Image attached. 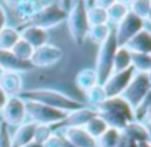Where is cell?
Returning a JSON list of instances; mask_svg holds the SVG:
<instances>
[{
  "instance_id": "obj_1",
  "label": "cell",
  "mask_w": 151,
  "mask_h": 147,
  "mask_svg": "<svg viewBox=\"0 0 151 147\" xmlns=\"http://www.w3.org/2000/svg\"><path fill=\"white\" fill-rule=\"evenodd\" d=\"M18 97H21L25 101H36L45 106H49L52 109L70 113L74 110L83 109L85 104L68 97L67 94L58 91V89H50V88H39V89H27L22 91Z\"/></svg>"
},
{
  "instance_id": "obj_2",
  "label": "cell",
  "mask_w": 151,
  "mask_h": 147,
  "mask_svg": "<svg viewBox=\"0 0 151 147\" xmlns=\"http://www.w3.org/2000/svg\"><path fill=\"white\" fill-rule=\"evenodd\" d=\"M95 112L108 125V128H116L120 131L127 123L135 120V114H133L132 107L122 97L107 98L102 104H99L95 109Z\"/></svg>"
},
{
  "instance_id": "obj_3",
  "label": "cell",
  "mask_w": 151,
  "mask_h": 147,
  "mask_svg": "<svg viewBox=\"0 0 151 147\" xmlns=\"http://www.w3.org/2000/svg\"><path fill=\"white\" fill-rule=\"evenodd\" d=\"M68 33L76 45H83L88 39L89 24L86 18V2H73L67 15Z\"/></svg>"
},
{
  "instance_id": "obj_4",
  "label": "cell",
  "mask_w": 151,
  "mask_h": 147,
  "mask_svg": "<svg viewBox=\"0 0 151 147\" xmlns=\"http://www.w3.org/2000/svg\"><path fill=\"white\" fill-rule=\"evenodd\" d=\"M67 15H68V9H65L62 3L50 2V3H45L43 8L25 25H34L47 31L49 28H53L62 24L64 21H67Z\"/></svg>"
},
{
  "instance_id": "obj_5",
  "label": "cell",
  "mask_w": 151,
  "mask_h": 147,
  "mask_svg": "<svg viewBox=\"0 0 151 147\" xmlns=\"http://www.w3.org/2000/svg\"><path fill=\"white\" fill-rule=\"evenodd\" d=\"M117 48L119 46H117L114 33L111 31V34L107 37V40L99 45L98 55H96V62H95L93 70L96 73L98 85H104V82L110 77L111 70H113V59H114V54H116Z\"/></svg>"
},
{
  "instance_id": "obj_6",
  "label": "cell",
  "mask_w": 151,
  "mask_h": 147,
  "mask_svg": "<svg viewBox=\"0 0 151 147\" xmlns=\"http://www.w3.org/2000/svg\"><path fill=\"white\" fill-rule=\"evenodd\" d=\"M150 91H151L150 75H145V73H135L132 80L127 85V88L124 89V92L120 97L132 107V110H135L147 97H150Z\"/></svg>"
},
{
  "instance_id": "obj_7",
  "label": "cell",
  "mask_w": 151,
  "mask_h": 147,
  "mask_svg": "<svg viewBox=\"0 0 151 147\" xmlns=\"http://www.w3.org/2000/svg\"><path fill=\"white\" fill-rule=\"evenodd\" d=\"M25 110H27V117L30 122L36 125H50L55 126L65 117V112L52 109L49 106L36 103V101H25Z\"/></svg>"
},
{
  "instance_id": "obj_8",
  "label": "cell",
  "mask_w": 151,
  "mask_h": 147,
  "mask_svg": "<svg viewBox=\"0 0 151 147\" xmlns=\"http://www.w3.org/2000/svg\"><path fill=\"white\" fill-rule=\"evenodd\" d=\"M148 24H150V21H142L141 18H138L129 12L123 18V21L119 25H116V30L113 31L117 46H124V43L129 39H132L136 33H139L142 28H148Z\"/></svg>"
},
{
  "instance_id": "obj_9",
  "label": "cell",
  "mask_w": 151,
  "mask_h": 147,
  "mask_svg": "<svg viewBox=\"0 0 151 147\" xmlns=\"http://www.w3.org/2000/svg\"><path fill=\"white\" fill-rule=\"evenodd\" d=\"M2 122L8 126H19L25 122L27 110H25V100L21 97H11L8 98L3 110L0 112Z\"/></svg>"
},
{
  "instance_id": "obj_10",
  "label": "cell",
  "mask_w": 151,
  "mask_h": 147,
  "mask_svg": "<svg viewBox=\"0 0 151 147\" xmlns=\"http://www.w3.org/2000/svg\"><path fill=\"white\" fill-rule=\"evenodd\" d=\"M62 56H64V52L58 45L46 43V45L34 49V52L30 58V62L33 67L45 68V67L55 65L56 62H59L62 59Z\"/></svg>"
},
{
  "instance_id": "obj_11",
  "label": "cell",
  "mask_w": 151,
  "mask_h": 147,
  "mask_svg": "<svg viewBox=\"0 0 151 147\" xmlns=\"http://www.w3.org/2000/svg\"><path fill=\"white\" fill-rule=\"evenodd\" d=\"M135 75L133 68H127L124 71H120V73H113V75H110V77L104 82L102 88L105 91V95L107 98H114V97H120L124 89L127 88L129 82L132 80Z\"/></svg>"
},
{
  "instance_id": "obj_12",
  "label": "cell",
  "mask_w": 151,
  "mask_h": 147,
  "mask_svg": "<svg viewBox=\"0 0 151 147\" xmlns=\"http://www.w3.org/2000/svg\"><path fill=\"white\" fill-rule=\"evenodd\" d=\"M96 116V112L88 106H85L83 109L74 110L65 114L64 120H61L58 125L53 126V129H62V128H83L92 117Z\"/></svg>"
},
{
  "instance_id": "obj_13",
  "label": "cell",
  "mask_w": 151,
  "mask_h": 147,
  "mask_svg": "<svg viewBox=\"0 0 151 147\" xmlns=\"http://www.w3.org/2000/svg\"><path fill=\"white\" fill-rule=\"evenodd\" d=\"M45 2H30V0H24V2H9L8 6L14 12L15 18L24 24L31 21V18L43 8Z\"/></svg>"
},
{
  "instance_id": "obj_14",
  "label": "cell",
  "mask_w": 151,
  "mask_h": 147,
  "mask_svg": "<svg viewBox=\"0 0 151 147\" xmlns=\"http://www.w3.org/2000/svg\"><path fill=\"white\" fill-rule=\"evenodd\" d=\"M58 132L74 147H96V140H93L85 128H62Z\"/></svg>"
},
{
  "instance_id": "obj_15",
  "label": "cell",
  "mask_w": 151,
  "mask_h": 147,
  "mask_svg": "<svg viewBox=\"0 0 151 147\" xmlns=\"http://www.w3.org/2000/svg\"><path fill=\"white\" fill-rule=\"evenodd\" d=\"M130 54H151V33L148 28H142L132 39H129L124 46Z\"/></svg>"
},
{
  "instance_id": "obj_16",
  "label": "cell",
  "mask_w": 151,
  "mask_h": 147,
  "mask_svg": "<svg viewBox=\"0 0 151 147\" xmlns=\"http://www.w3.org/2000/svg\"><path fill=\"white\" fill-rule=\"evenodd\" d=\"M0 67L5 71H14V73H25L34 68L30 61L18 59L11 51H0Z\"/></svg>"
},
{
  "instance_id": "obj_17",
  "label": "cell",
  "mask_w": 151,
  "mask_h": 147,
  "mask_svg": "<svg viewBox=\"0 0 151 147\" xmlns=\"http://www.w3.org/2000/svg\"><path fill=\"white\" fill-rule=\"evenodd\" d=\"M18 31H19V37L22 40H25L33 49H37V48L46 45L47 39H49V34L46 30L34 27V25H24Z\"/></svg>"
},
{
  "instance_id": "obj_18",
  "label": "cell",
  "mask_w": 151,
  "mask_h": 147,
  "mask_svg": "<svg viewBox=\"0 0 151 147\" xmlns=\"http://www.w3.org/2000/svg\"><path fill=\"white\" fill-rule=\"evenodd\" d=\"M0 89H2L8 98L18 97L22 92V77L19 73L5 71L0 76Z\"/></svg>"
},
{
  "instance_id": "obj_19",
  "label": "cell",
  "mask_w": 151,
  "mask_h": 147,
  "mask_svg": "<svg viewBox=\"0 0 151 147\" xmlns=\"http://www.w3.org/2000/svg\"><path fill=\"white\" fill-rule=\"evenodd\" d=\"M34 129H36V123L33 122H24L19 126H17L14 135L11 137L12 147H22L34 141Z\"/></svg>"
},
{
  "instance_id": "obj_20",
  "label": "cell",
  "mask_w": 151,
  "mask_h": 147,
  "mask_svg": "<svg viewBox=\"0 0 151 147\" xmlns=\"http://www.w3.org/2000/svg\"><path fill=\"white\" fill-rule=\"evenodd\" d=\"M122 134L124 137H127L129 140H132L133 143H136V144L150 141V128H147L144 123H141L138 120H133V122L127 123L122 129Z\"/></svg>"
},
{
  "instance_id": "obj_21",
  "label": "cell",
  "mask_w": 151,
  "mask_h": 147,
  "mask_svg": "<svg viewBox=\"0 0 151 147\" xmlns=\"http://www.w3.org/2000/svg\"><path fill=\"white\" fill-rule=\"evenodd\" d=\"M129 14V6L126 2H113L107 9V20L108 25H119L123 18Z\"/></svg>"
},
{
  "instance_id": "obj_22",
  "label": "cell",
  "mask_w": 151,
  "mask_h": 147,
  "mask_svg": "<svg viewBox=\"0 0 151 147\" xmlns=\"http://www.w3.org/2000/svg\"><path fill=\"white\" fill-rule=\"evenodd\" d=\"M76 85H77V88L83 92H86L91 88H93L95 85H98L95 70L93 68H82L77 73V76H76Z\"/></svg>"
},
{
  "instance_id": "obj_23",
  "label": "cell",
  "mask_w": 151,
  "mask_h": 147,
  "mask_svg": "<svg viewBox=\"0 0 151 147\" xmlns=\"http://www.w3.org/2000/svg\"><path fill=\"white\" fill-rule=\"evenodd\" d=\"M19 39V31L15 27L6 25L3 30H0V51H11Z\"/></svg>"
},
{
  "instance_id": "obj_24",
  "label": "cell",
  "mask_w": 151,
  "mask_h": 147,
  "mask_svg": "<svg viewBox=\"0 0 151 147\" xmlns=\"http://www.w3.org/2000/svg\"><path fill=\"white\" fill-rule=\"evenodd\" d=\"M86 18H88V24H89V27L108 24V20H107V11L102 9V8H98V6H95V5H89V3H86Z\"/></svg>"
},
{
  "instance_id": "obj_25",
  "label": "cell",
  "mask_w": 151,
  "mask_h": 147,
  "mask_svg": "<svg viewBox=\"0 0 151 147\" xmlns=\"http://www.w3.org/2000/svg\"><path fill=\"white\" fill-rule=\"evenodd\" d=\"M130 68V52L123 48L119 46L116 54H114V59H113V70H111V75L113 73H120Z\"/></svg>"
},
{
  "instance_id": "obj_26",
  "label": "cell",
  "mask_w": 151,
  "mask_h": 147,
  "mask_svg": "<svg viewBox=\"0 0 151 147\" xmlns=\"http://www.w3.org/2000/svg\"><path fill=\"white\" fill-rule=\"evenodd\" d=\"M130 67L135 73L150 75L151 70V54H130Z\"/></svg>"
},
{
  "instance_id": "obj_27",
  "label": "cell",
  "mask_w": 151,
  "mask_h": 147,
  "mask_svg": "<svg viewBox=\"0 0 151 147\" xmlns=\"http://www.w3.org/2000/svg\"><path fill=\"white\" fill-rule=\"evenodd\" d=\"M129 12L133 14L135 17L141 18L142 21H150V14H151V3L148 0H135V2L127 3Z\"/></svg>"
},
{
  "instance_id": "obj_28",
  "label": "cell",
  "mask_w": 151,
  "mask_h": 147,
  "mask_svg": "<svg viewBox=\"0 0 151 147\" xmlns=\"http://www.w3.org/2000/svg\"><path fill=\"white\" fill-rule=\"evenodd\" d=\"M122 137V131L116 128H108L99 138H96V147H117Z\"/></svg>"
},
{
  "instance_id": "obj_29",
  "label": "cell",
  "mask_w": 151,
  "mask_h": 147,
  "mask_svg": "<svg viewBox=\"0 0 151 147\" xmlns=\"http://www.w3.org/2000/svg\"><path fill=\"white\" fill-rule=\"evenodd\" d=\"M85 97H86V101H88L89 107L93 109V110L107 100V95H105V91H104L102 85H95L93 88H91L89 91L85 92Z\"/></svg>"
},
{
  "instance_id": "obj_30",
  "label": "cell",
  "mask_w": 151,
  "mask_h": 147,
  "mask_svg": "<svg viewBox=\"0 0 151 147\" xmlns=\"http://www.w3.org/2000/svg\"><path fill=\"white\" fill-rule=\"evenodd\" d=\"M83 128H85V131H86L93 140H96V138H99V137L108 129V125H107V123H105V122L96 114V116L92 117V119H91Z\"/></svg>"
},
{
  "instance_id": "obj_31",
  "label": "cell",
  "mask_w": 151,
  "mask_h": 147,
  "mask_svg": "<svg viewBox=\"0 0 151 147\" xmlns=\"http://www.w3.org/2000/svg\"><path fill=\"white\" fill-rule=\"evenodd\" d=\"M111 34V27L108 24H102V25H95V27H89V31H88V37L96 43L98 46L107 40V37Z\"/></svg>"
},
{
  "instance_id": "obj_32",
  "label": "cell",
  "mask_w": 151,
  "mask_h": 147,
  "mask_svg": "<svg viewBox=\"0 0 151 147\" xmlns=\"http://www.w3.org/2000/svg\"><path fill=\"white\" fill-rule=\"evenodd\" d=\"M11 52L18 58V59H22V61H30V58H31V55H33V52H34V49L25 42V40H22V39H19L17 43H15V46L11 49Z\"/></svg>"
},
{
  "instance_id": "obj_33",
  "label": "cell",
  "mask_w": 151,
  "mask_h": 147,
  "mask_svg": "<svg viewBox=\"0 0 151 147\" xmlns=\"http://www.w3.org/2000/svg\"><path fill=\"white\" fill-rule=\"evenodd\" d=\"M53 132H55V129H53V126H50V125H36V129H34V141L39 143V144H43Z\"/></svg>"
},
{
  "instance_id": "obj_34",
  "label": "cell",
  "mask_w": 151,
  "mask_h": 147,
  "mask_svg": "<svg viewBox=\"0 0 151 147\" xmlns=\"http://www.w3.org/2000/svg\"><path fill=\"white\" fill-rule=\"evenodd\" d=\"M0 147H12L11 135H9V126L6 123H0Z\"/></svg>"
},
{
  "instance_id": "obj_35",
  "label": "cell",
  "mask_w": 151,
  "mask_h": 147,
  "mask_svg": "<svg viewBox=\"0 0 151 147\" xmlns=\"http://www.w3.org/2000/svg\"><path fill=\"white\" fill-rule=\"evenodd\" d=\"M43 147H62V137L58 131H55L43 144Z\"/></svg>"
},
{
  "instance_id": "obj_36",
  "label": "cell",
  "mask_w": 151,
  "mask_h": 147,
  "mask_svg": "<svg viewBox=\"0 0 151 147\" xmlns=\"http://www.w3.org/2000/svg\"><path fill=\"white\" fill-rule=\"evenodd\" d=\"M8 24V14H6V9L5 6L0 3V30H3Z\"/></svg>"
},
{
  "instance_id": "obj_37",
  "label": "cell",
  "mask_w": 151,
  "mask_h": 147,
  "mask_svg": "<svg viewBox=\"0 0 151 147\" xmlns=\"http://www.w3.org/2000/svg\"><path fill=\"white\" fill-rule=\"evenodd\" d=\"M117 147H136V143H133L132 140H129L127 137H124V135L122 134V137H120V141H119Z\"/></svg>"
},
{
  "instance_id": "obj_38",
  "label": "cell",
  "mask_w": 151,
  "mask_h": 147,
  "mask_svg": "<svg viewBox=\"0 0 151 147\" xmlns=\"http://www.w3.org/2000/svg\"><path fill=\"white\" fill-rule=\"evenodd\" d=\"M6 101H8V97H6V94H5L2 89H0V112L3 110V107H5Z\"/></svg>"
},
{
  "instance_id": "obj_39",
  "label": "cell",
  "mask_w": 151,
  "mask_h": 147,
  "mask_svg": "<svg viewBox=\"0 0 151 147\" xmlns=\"http://www.w3.org/2000/svg\"><path fill=\"white\" fill-rule=\"evenodd\" d=\"M22 147H43V146L39 144V143H36V141H31V143H28V144H25V146H22Z\"/></svg>"
},
{
  "instance_id": "obj_40",
  "label": "cell",
  "mask_w": 151,
  "mask_h": 147,
  "mask_svg": "<svg viewBox=\"0 0 151 147\" xmlns=\"http://www.w3.org/2000/svg\"><path fill=\"white\" fill-rule=\"evenodd\" d=\"M61 137H62V135H61ZM62 147H74V146H73L71 143H68V141L62 137Z\"/></svg>"
},
{
  "instance_id": "obj_41",
  "label": "cell",
  "mask_w": 151,
  "mask_h": 147,
  "mask_svg": "<svg viewBox=\"0 0 151 147\" xmlns=\"http://www.w3.org/2000/svg\"><path fill=\"white\" fill-rule=\"evenodd\" d=\"M136 147H151V146H150V141H145V143H138Z\"/></svg>"
},
{
  "instance_id": "obj_42",
  "label": "cell",
  "mask_w": 151,
  "mask_h": 147,
  "mask_svg": "<svg viewBox=\"0 0 151 147\" xmlns=\"http://www.w3.org/2000/svg\"><path fill=\"white\" fill-rule=\"evenodd\" d=\"M3 73H5V70H3L2 67H0V76H2V75H3Z\"/></svg>"
},
{
  "instance_id": "obj_43",
  "label": "cell",
  "mask_w": 151,
  "mask_h": 147,
  "mask_svg": "<svg viewBox=\"0 0 151 147\" xmlns=\"http://www.w3.org/2000/svg\"><path fill=\"white\" fill-rule=\"evenodd\" d=\"M0 123H2V117H0Z\"/></svg>"
}]
</instances>
